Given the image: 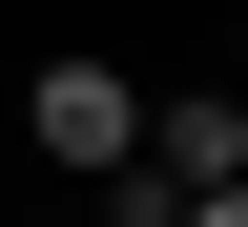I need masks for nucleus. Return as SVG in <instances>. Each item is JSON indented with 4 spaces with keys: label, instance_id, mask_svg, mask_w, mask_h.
Returning <instances> with one entry per match:
<instances>
[{
    "label": "nucleus",
    "instance_id": "f257e3e1",
    "mask_svg": "<svg viewBox=\"0 0 248 227\" xmlns=\"http://www.w3.org/2000/svg\"><path fill=\"white\" fill-rule=\"evenodd\" d=\"M21 124H42V166H124V145H145V83H124V62H42Z\"/></svg>",
    "mask_w": 248,
    "mask_h": 227
},
{
    "label": "nucleus",
    "instance_id": "f03ea898",
    "mask_svg": "<svg viewBox=\"0 0 248 227\" xmlns=\"http://www.w3.org/2000/svg\"><path fill=\"white\" fill-rule=\"evenodd\" d=\"M124 166H166V207H228V186H248V104H207V83H186V104H145V145H124Z\"/></svg>",
    "mask_w": 248,
    "mask_h": 227
},
{
    "label": "nucleus",
    "instance_id": "7ed1b4c3",
    "mask_svg": "<svg viewBox=\"0 0 248 227\" xmlns=\"http://www.w3.org/2000/svg\"><path fill=\"white\" fill-rule=\"evenodd\" d=\"M186 227H248V186H228V207H186Z\"/></svg>",
    "mask_w": 248,
    "mask_h": 227
}]
</instances>
